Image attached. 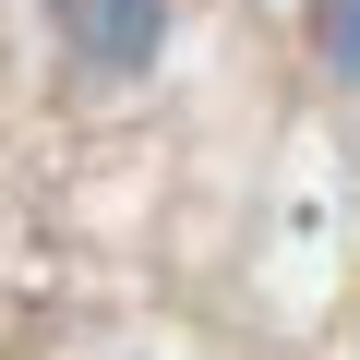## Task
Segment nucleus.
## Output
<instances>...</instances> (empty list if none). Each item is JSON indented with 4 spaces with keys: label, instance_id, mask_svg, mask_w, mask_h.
Returning a JSON list of instances; mask_svg holds the SVG:
<instances>
[{
    "label": "nucleus",
    "instance_id": "nucleus-1",
    "mask_svg": "<svg viewBox=\"0 0 360 360\" xmlns=\"http://www.w3.org/2000/svg\"><path fill=\"white\" fill-rule=\"evenodd\" d=\"M49 13H60V37H72L96 72H144L156 37H168V0H49Z\"/></svg>",
    "mask_w": 360,
    "mask_h": 360
},
{
    "label": "nucleus",
    "instance_id": "nucleus-2",
    "mask_svg": "<svg viewBox=\"0 0 360 360\" xmlns=\"http://www.w3.org/2000/svg\"><path fill=\"white\" fill-rule=\"evenodd\" d=\"M324 49H336V60L360 72V0H324Z\"/></svg>",
    "mask_w": 360,
    "mask_h": 360
}]
</instances>
